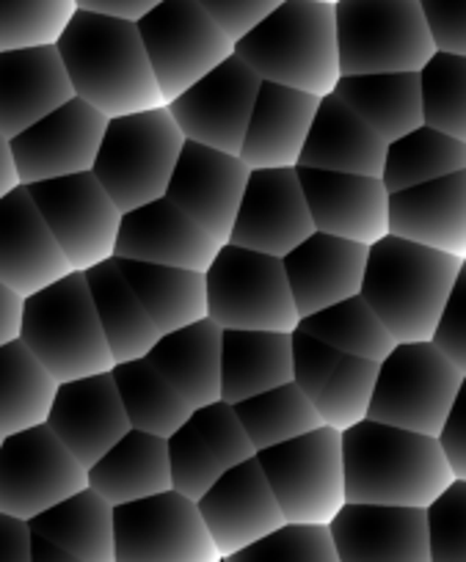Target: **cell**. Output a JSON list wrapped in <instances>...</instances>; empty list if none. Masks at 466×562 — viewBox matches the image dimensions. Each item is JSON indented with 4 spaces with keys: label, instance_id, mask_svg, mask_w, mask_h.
I'll list each match as a JSON object with an SVG mask.
<instances>
[{
    "label": "cell",
    "instance_id": "cell-1",
    "mask_svg": "<svg viewBox=\"0 0 466 562\" xmlns=\"http://www.w3.org/2000/svg\"><path fill=\"white\" fill-rule=\"evenodd\" d=\"M56 50L75 97L102 116L166 105L135 23L78 9L58 36Z\"/></svg>",
    "mask_w": 466,
    "mask_h": 562
},
{
    "label": "cell",
    "instance_id": "cell-2",
    "mask_svg": "<svg viewBox=\"0 0 466 562\" xmlns=\"http://www.w3.org/2000/svg\"><path fill=\"white\" fill-rule=\"evenodd\" d=\"M345 502L425 510L450 483L436 439L362 419L343 430Z\"/></svg>",
    "mask_w": 466,
    "mask_h": 562
},
{
    "label": "cell",
    "instance_id": "cell-3",
    "mask_svg": "<svg viewBox=\"0 0 466 562\" xmlns=\"http://www.w3.org/2000/svg\"><path fill=\"white\" fill-rule=\"evenodd\" d=\"M464 268L466 259L387 235L367 248L359 295L398 345L431 342L439 312Z\"/></svg>",
    "mask_w": 466,
    "mask_h": 562
},
{
    "label": "cell",
    "instance_id": "cell-4",
    "mask_svg": "<svg viewBox=\"0 0 466 562\" xmlns=\"http://www.w3.org/2000/svg\"><path fill=\"white\" fill-rule=\"evenodd\" d=\"M235 56L265 83L312 97L332 94L340 80L334 7L321 0H281L235 42Z\"/></svg>",
    "mask_w": 466,
    "mask_h": 562
},
{
    "label": "cell",
    "instance_id": "cell-5",
    "mask_svg": "<svg viewBox=\"0 0 466 562\" xmlns=\"http://www.w3.org/2000/svg\"><path fill=\"white\" fill-rule=\"evenodd\" d=\"M20 342L56 383L113 370L106 334L78 270L23 299Z\"/></svg>",
    "mask_w": 466,
    "mask_h": 562
},
{
    "label": "cell",
    "instance_id": "cell-6",
    "mask_svg": "<svg viewBox=\"0 0 466 562\" xmlns=\"http://www.w3.org/2000/svg\"><path fill=\"white\" fill-rule=\"evenodd\" d=\"M186 135L169 108L108 119L91 175L122 213L166 196Z\"/></svg>",
    "mask_w": 466,
    "mask_h": 562
},
{
    "label": "cell",
    "instance_id": "cell-7",
    "mask_svg": "<svg viewBox=\"0 0 466 562\" xmlns=\"http://www.w3.org/2000/svg\"><path fill=\"white\" fill-rule=\"evenodd\" d=\"M208 317L221 331H281L298 328L285 265L270 254L224 243L204 270Z\"/></svg>",
    "mask_w": 466,
    "mask_h": 562
},
{
    "label": "cell",
    "instance_id": "cell-8",
    "mask_svg": "<svg viewBox=\"0 0 466 562\" xmlns=\"http://www.w3.org/2000/svg\"><path fill=\"white\" fill-rule=\"evenodd\" d=\"M334 34L340 78L420 72L436 53L417 0H337Z\"/></svg>",
    "mask_w": 466,
    "mask_h": 562
},
{
    "label": "cell",
    "instance_id": "cell-9",
    "mask_svg": "<svg viewBox=\"0 0 466 562\" xmlns=\"http://www.w3.org/2000/svg\"><path fill=\"white\" fill-rule=\"evenodd\" d=\"M466 370L444 359L431 342H400L378 361L367 419L436 439Z\"/></svg>",
    "mask_w": 466,
    "mask_h": 562
},
{
    "label": "cell",
    "instance_id": "cell-10",
    "mask_svg": "<svg viewBox=\"0 0 466 562\" xmlns=\"http://www.w3.org/2000/svg\"><path fill=\"white\" fill-rule=\"evenodd\" d=\"M257 463L274 491L287 524L329 527L345 505L343 434L318 430L257 452Z\"/></svg>",
    "mask_w": 466,
    "mask_h": 562
},
{
    "label": "cell",
    "instance_id": "cell-11",
    "mask_svg": "<svg viewBox=\"0 0 466 562\" xmlns=\"http://www.w3.org/2000/svg\"><path fill=\"white\" fill-rule=\"evenodd\" d=\"M135 29L166 105L235 53V42L197 0H160Z\"/></svg>",
    "mask_w": 466,
    "mask_h": 562
},
{
    "label": "cell",
    "instance_id": "cell-12",
    "mask_svg": "<svg viewBox=\"0 0 466 562\" xmlns=\"http://www.w3.org/2000/svg\"><path fill=\"white\" fill-rule=\"evenodd\" d=\"M197 502L177 491L113 507V562H221Z\"/></svg>",
    "mask_w": 466,
    "mask_h": 562
},
{
    "label": "cell",
    "instance_id": "cell-13",
    "mask_svg": "<svg viewBox=\"0 0 466 562\" xmlns=\"http://www.w3.org/2000/svg\"><path fill=\"white\" fill-rule=\"evenodd\" d=\"M84 488H89L86 469L69 456L47 425L3 436L0 516L31 521Z\"/></svg>",
    "mask_w": 466,
    "mask_h": 562
},
{
    "label": "cell",
    "instance_id": "cell-14",
    "mask_svg": "<svg viewBox=\"0 0 466 562\" xmlns=\"http://www.w3.org/2000/svg\"><path fill=\"white\" fill-rule=\"evenodd\" d=\"M25 188L53 240L67 257L69 268L84 273L106 259H113L122 210L111 202L91 171L34 182Z\"/></svg>",
    "mask_w": 466,
    "mask_h": 562
},
{
    "label": "cell",
    "instance_id": "cell-15",
    "mask_svg": "<svg viewBox=\"0 0 466 562\" xmlns=\"http://www.w3.org/2000/svg\"><path fill=\"white\" fill-rule=\"evenodd\" d=\"M259 83V75L232 53L166 108L186 140L241 158Z\"/></svg>",
    "mask_w": 466,
    "mask_h": 562
},
{
    "label": "cell",
    "instance_id": "cell-16",
    "mask_svg": "<svg viewBox=\"0 0 466 562\" xmlns=\"http://www.w3.org/2000/svg\"><path fill=\"white\" fill-rule=\"evenodd\" d=\"M106 127L108 116L80 97H73L29 130L9 138L20 186L91 171Z\"/></svg>",
    "mask_w": 466,
    "mask_h": 562
},
{
    "label": "cell",
    "instance_id": "cell-17",
    "mask_svg": "<svg viewBox=\"0 0 466 562\" xmlns=\"http://www.w3.org/2000/svg\"><path fill=\"white\" fill-rule=\"evenodd\" d=\"M378 364L340 353L303 331H292V383L326 428L348 430L367 419Z\"/></svg>",
    "mask_w": 466,
    "mask_h": 562
},
{
    "label": "cell",
    "instance_id": "cell-18",
    "mask_svg": "<svg viewBox=\"0 0 466 562\" xmlns=\"http://www.w3.org/2000/svg\"><path fill=\"white\" fill-rule=\"evenodd\" d=\"M171 467V491L197 502L230 469L254 458L235 411L226 403L193 408L191 416L166 439Z\"/></svg>",
    "mask_w": 466,
    "mask_h": 562
},
{
    "label": "cell",
    "instance_id": "cell-19",
    "mask_svg": "<svg viewBox=\"0 0 466 562\" xmlns=\"http://www.w3.org/2000/svg\"><path fill=\"white\" fill-rule=\"evenodd\" d=\"M315 232L298 169H252L226 243L285 257Z\"/></svg>",
    "mask_w": 466,
    "mask_h": 562
},
{
    "label": "cell",
    "instance_id": "cell-20",
    "mask_svg": "<svg viewBox=\"0 0 466 562\" xmlns=\"http://www.w3.org/2000/svg\"><path fill=\"white\" fill-rule=\"evenodd\" d=\"M248 171L252 169L237 155L186 140L166 188V199L210 237L226 243L246 191Z\"/></svg>",
    "mask_w": 466,
    "mask_h": 562
},
{
    "label": "cell",
    "instance_id": "cell-21",
    "mask_svg": "<svg viewBox=\"0 0 466 562\" xmlns=\"http://www.w3.org/2000/svg\"><path fill=\"white\" fill-rule=\"evenodd\" d=\"M197 510L221 557L235 554L287 524L257 458L215 480L197 499Z\"/></svg>",
    "mask_w": 466,
    "mask_h": 562
},
{
    "label": "cell",
    "instance_id": "cell-22",
    "mask_svg": "<svg viewBox=\"0 0 466 562\" xmlns=\"http://www.w3.org/2000/svg\"><path fill=\"white\" fill-rule=\"evenodd\" d=\"M315 232L370 248L389 235V191L381 177L298 169Z\"/></svg>",
    "mask_w": 466,
    "mask_h": 562
},
{
    "label": "cell",
    "instance_id": "cell-23",
    "mask_svg": "<svg viewBox=\"0 0 466 562\" xmlns=\"http://www.w3.org/2000/svg\"><path fill=\"white\" fill-rule=\"evenodd\" d=\"M45 425L84 469L95 467L130 430L111 372L58 383Z\"/></svg>",
    "mask_w": 466,
    "mask_h": 562
},
{
    "label": "cell",
    "instance_id": "cell-24",
    "mask_svg": "<svg viewBox=\"0 0 466 562\" xmlns=\"http://www.w3.org/2000/svg\"><path fill=\"white\" fill-rule=\"evenodd\" d=\"M221 246L224 243L210 237L180 207L160 196L122 213L113 257L204 273Z\"/></svg>",
    "mask_w": 466,
    "mask_h": 562
},
{
    "label": "cell",
    "instance_id": "cell-25",
    "mask_svg": "<svg viewBox=\"0 0 466 562\" xmlns=\"http://www.w3.org/2000/svg\"><path fill=\"white\" fill-rule=\"evenodd\" d=\"M329 535L337 562H431L420 507L345 502Z\"/></svg>",
    "mask_w": 466,
    "mask_h": 562
},
{
    "label": "cell",
    "instance_id": "cell-26",
    "mask_svg": "<svg viewBox=\"0 0 466 562\" xmlns=\"http://www.w3.org/2000/svg\"><path fill=\"white\" fill-rule=\"evenodd\" d=\"M67 273L73 268L42 221L29 188H14L0 199V284L29 299Z\"/></svg>",
    "mask_w": 466,
    "mask_h": 562
},
{
    "label": "cell",
    "instance_id": "cell-27",
    "mask_svg": "<svg viewBox=\"0 0 466 562\" xmlns=\"http://www.w3.org/2000/svg\"><path fill=\"white\" fill-rule=\"evenodd\" d=\"M367 246L312 232L281 257L298 321L354 299L365 279Z\"/></svg>",
    "mask_w": 466,
    "mask_h": 562
},
{
    "label": "cell",
    "instance_id": "cell-28",
    "mask_svg": "<svg viewBox=\"0 0 466 562\" xmlns=\"http://www.w3.org/2000/svg\"><path fill=\"white\" fill-rule=\"evenodd\" d=\"M389 235L466 259V171L389 193Z\"/></svg>",
    "mask_w": 466,
    "mask_h": 562
},
{
    "label": "cell",
    "instance_id": "cell-29",
    "mask_svg": "<svg viewBox=\"0 0 466 562\" xmlns=\"http://www.w3.org/2000/svg\"><path fill=\"white\" fill-rule=\"evenodd\" d=\"M56 45L0 50V135L14 138L73 100Z\"/></svg>",
    "mask_w": 466,
    "mask_h": 562
},
{
    "label": "cell",
    "instance_id": "cell-30",
    "mask_svg": "<svg viewBox=\"0 0 466 562\" xmlns=\"http://www.w3.org/2000/svg\"><path fill=\"white\" fill-rule=\"evenodd\" d=\"M318 102L321 97L263 80L243 138V164L248 169H298Z\"/></svg>",
    "mask_w": 466,
    "mask_h": 562
},
{
    "label": "cell",
    "instance_id": "cell-31",
    "mask_svg": "<svg viewBox=\"0 0 466 562\" xmlns=\"http://www.w3.org/2000/svg\"><path fill=\"white\" fill-rule=\"evenodd\" d=\"M387 140L378 138L340 97L326 94L309 124L298 169L381 177Z\"/></svg>",
    "mask_w": 466,
    "mask_h": 562
},
{
    "label": "cell",
    "instance_id": "cell-32",
    "mask_svg": "<svg viewBox=\"0 0 466 562\" xmlns=\"http://www.w3.org/2000/svg\"><path fill=\"white\" fill-rule=\"evenodd\" d=\"M86 480L111 507L171 491L166 439L130 428L95 467L86 469Z\"/></svg>",
    "mask_w": 466,
    "mask_h": 562
},
{
    "label": "cell",
    "instance_id": "cell-33",
    "mask_svg": "<svg viewBox=\"0 0 466 562\" xmlns=\"http://www.w3.org/2000/svg\"><path fill=\"white\" fill-rule=\"evenodd\" d=\"M144 359L193 408L221 400V328L210 317L160 334Z\"/></svg>",
    "mask_w": 466,
    "mask_h": 562
},
{
    "label": "cell",
    "instance_id": "cell-34",
    "mask_svg": "<svg viewBox=\"0 0 466 562\" xmlns=\"http://www.w3.org/2000/svg\"><path fill=\"white\" fill-rule=\"evenodd\" d=\"M292 381V334L221 331V403L235 405Z\"/></svg>",
    "mask_w": 466,
    "mask_h": 562
},
{
    "label": "cell",
    "instance_id": "cell-35",
    "mask_svg": "<svg viewBox=\"0 0 466 562\" xmlns=\"http://www.w3.org/2000/svg\"><path fill=\"white\" fill-rule=\"evenodd\" d=\"M86 288H89L91 304H95L97 321L106 334L108 350L113 356V364L130 359H144L158 342V328L149 321L141 301L135 299L133 288L127 284L124 273L119 270L116 259L95 265L84 270Z\"/></svg>",
    "mask_w": 466,
    "mask_h": 562
},
{
    "label": "cell",
    "instance_id": "cell-36",
    "mask_svg": "<svg viewBox=\"0 0 466 562\" xmlns=\"http://www.w3.org/2000/svg\"><path fill=\"white\" fill-rule=\"evenodd\" d=\"M332 94L340 97L387 144L422 127L417 72L343 75Z\"/></svg>",
    "mask_w": 466,
    "mask_h": 562
},
{
    "label": "cell",
    "instance_id": "cell-37",
    "mask_svg": "<svg viewBox=\"0 0 466 562\" xmlns=\"http://www.w3.org/2000/svg\"><path fill=\"white\" fill-rule=\"evenodd\" d=\"M116 265L158 334L177 331L208 317L204 273L199 270L133 262V259H116Z\"/></svg>",
    "mask_w": 466,
    "mask_h": 562
},
{
    "label": "cell",
    "instance_id": "cell-38",
    "mask_svg": "<svg viewBox=\"0 0 466 562\" xmlns=\"http://www.w3.org/2000/svg\"><path fill=\"white\" fill-rule=\"evenodd\" d=\"M29 527L78 560L113 562V507L91 488L40 513Z\"/></svg>",
    "mask_w": 466,
    "mask_h": 562
},
{
    "label": "cell",
    "instance_id": "cell-39",
    "mask_svg": "<svg viewBox=\"0 0 466 562\" xmlns=\"http://www.w3.org/2000/svg\"><path fill=\"white\" fill-rule=\"evenodd\" d=\"M111 378L133 430L169 439L191 416L193 405L146 359L119 361Z\"/></svg>",
    "mask_w": 466,
    "mask_h": 562
},
{
    "label": "cell",
    "instance_id": "cell-40",
    "mask_svg": "<svg viewBox=\"0 0 466 562\" xmlns=\"http://www.w3.org/2000/svg\"><path fill=\"white\" fill-rule=\"evenodd\" d=\"M58 383L20 339L0 345V434L45 425Z\"/></svg>",
    "mask_w": 466,
    "mask_h": 562
},
{
    "label": "cell",
    "instance_id": "cell-41",
    "mask_svg": "<svg viewBox=\"0 0 466 562\" xmlns=\"http://www.w3.org/2000/svg\"><path fill=\"white\" fill-rule=\"evenodd\" d=\"M466 171V140L450 138L431 127H417L400 138L389 140L384 155L381 182L389 193L442 180Z\"/></svg>",
    "mask_w": 466,
    "mask_h": 562
},
{
    "label": "cell",
    "instance_id": "cell-42",
    "mask_svg": "<svg viewBox=\"0 0 466 562\" xmlns=\"http://www.w3.org/2000/svg\"><path fill=\"white\" fill-rule=\"evenodd\" d=\"M243 434L252 441L254 452H263L268 447L285 445V441L298 439V436L318 430L323 425L315 408L309 405L301 389L296 383H281L270 392L254 394V397L241 400L232 405Z\"/></svg>",
    "mask_w": 466,
    "mask_h": 562
},
{
    "label": "cell",
    "instance_id": "cell-43",
    "mask_svg": "<svg viewBox=\"0 0 466 562\" xmlns=\"http://www.w3.org/2000/svg\"><path fill=\"white\" fill-rule=\"evenodd\" d=\"M298 331L315 337L318 342L329 345L340 353L376 361V364L387 359L389 350L398 345L362 295L340 301V304L315 312V315L301 317Z\"/></svg>",
    "mask_w": 466,
    "mask_h": 562
},
{
    "label": "cell",
    "instance_id": "cell-44",
    "mask_svg": "<svg viewBox=\"0 0 466 562\" xmlns=\"http://www.w3.org/2000/svg\"><path fill=\"white\" fill-rule=\"evenodd\" d=\"M422 124L466 140V56L433 53L420 69Z\"/></svg>",
    "mask_w": 466,
    "mask_h": 562
},
{
    "label": "cell",
    "instance_id": "cell-45",
    "mask_svg": "<svg viewBox=\"0 0 466 562\" xmlns=\"http://www.w3.org/2000/svg\"><path fill=\"white\" fill-rule=\"evenodd\" d=\"M75 12V0H0V50L56 45Z\"/></svg>",
    "mask_w": 466,
    "mask_h": 562
},
{
    "label": "cell",
    "instance_id": "cell-46",
    "mask_svg": "<svg viewBox=\"0 0 466 562\" xmlns=\"http://www.w3.org/2000/svg\"><path fill=\"white\" fill-rule=\"evenodd\" d=\"M221 562H337L329 527L285 524Z\"/></svg>",
    "mask_w": 466,
    "mask_h": 562
},
{
    "label": "cell",
    "instance_id": "cell-47",
    "mask_svg": "<svg viewBox=\"0 0 466 562\" xmlns=\"http://www.w3.org/2000/svg\"><path fill=\"white\" fill-rule=\"evenodd\" d=\"M431 562H466V480H453L425 507Z\"/></svg>",
    "mask_w": 466,
    "mask_h": 562
},
{
    "label": "cell",
    "instance_id": "cell-48",
    "mask_svg": "<svg viewBox=\"0 0 466 562\" xmlns=\"http://www.w3.org/2000/svg\"><path fill=\"white\" fill-rule=\"evenodd\" d=\"M431 345L458 370H466V268L458 273L442 312H439Z\"/></svg>",
    "mask_w": 466,
    "mask_h": 562
},
{
    "label": "cell",
    "instance_id": "cell-49",
    "mask_svg": "<svg viewBox=\"0 0 466 562\" xmlns=\"http://www.w3.org/2000/svg\"><path fill=\"white\" fill-rule=\"evenodd\" d=\"M436 53L466 56V0H417Z\"/></svg>",
    "mask_w": 466,
    "mask_h": 562
},
{
    "label": "cell",
    "instance_id": "cell-50",
    "mask_svg": "<svg viewBox=\"0 0 466 562\" xmlns=\"http://www.w3.org/2000/svg\"><path fill=\"white\" fill-rule=\"evenodd\" d=\"M199 7L213 18V23L237 42L246 36L259 20L268 18L281 0H197Z\"/></svg>",
    "mask_w": 466,
    "mask_h": 562
},
{
    "label": "cell",
    "instance_id": "cell-51",
    "mask_svg": "<svg viewBox=\"0 0 466 562\" xmlns=\"http://www.w3.org/2000/svg\"><path fill=\"white\" fill-rule=\"evenodd\" d=\"M436 445L447 461L450 472L455 480H466V383L455 394L442 428L436 434Z\"/></svg>",
    "mask_w": 466,
    "mask_h": 562
},
{
    "label": "cell",
    "instance_id": "cell-52",
    "mask_svg": "<svg viewBox=\"0 0 466 562\" xmlns=\"http://www.w3.org/2000/svg\"><path fill=\"white\" fill-rule=\"evenodd\" d=\"M0 562H31L29 521L0 516Z\"/></svg>",
    "mask_w": 466,
    "mask_h": 562
},
{
    "label": "cell",
    "instance_id": "cell-53",
    "mask_svg": "<svg viewBox=\"0 0 466 562\" xmlns=\"http://www.w3.org/2000/svg\"><path fill=\"white\" fill-rule=\"evenodd\" d=\"M158 3L160 0H75V7H78L80 12L127 20V23H138V20L158 7Z\"/></svg>",
    "mask_w": 466,
    "mask_h": 562
},
{
    "label": "cell",
    "instance_id": "cell-54",
    "mask_svg": "<svg viewBox=\"0 0 466 562\" xmlns=\"http://www.w3.org/2000/svg\"><path fill=\"white\" fill-rule=\"evenodd\" d=\"M20 321H23V299L7 284H0V345L20 339Z\"/></svg>",
    "mask_w": 466,
    "mask_h": 562
},
{
    "label": "cell",
    "instance_id": "cell-55",
    "mask_svg": "<svg viewBox=\"0 0 466 562\" xmlns=\"http://www.w3.org/2000/svg\"><path fill=\"white\" fill-rule=\"evenodd\" d=\"M31 562H84V560H78L75 554L64 551L62 546L51 543V540L42 538V535L31 532Z\"/></svg>",
    "mask_w": 466,
    "mask_h": 562
},
{
    "label": "cell",
    "instance_id": "cell-56",
    "mask_svg": "<svg viewBox=\"0 0 466 562\" xmlns=\"http://www.w3.org/2000/svg\"><path fill=\"white\" fill-rule=\"evenodd\" d=\"M14 188H20V177L18 169H14V158H12V147H9V138L0 135V199L12 193Z\"/></svg>",
    "mask_w": 466,
    "mask_h": 562
},
{
    "label": "cell",
    "instance_id": "cell-57",
    "mask_svg": "<svg viewBox=\"0 0 466 562\" xmlns=\"http://www.w3.org/2000/svg\"><path fill=\"white\" fill-rule=\"evenodd\" d=\"M321 3H332V7H334V3H337V0H321Z\"/></svg>",
    "mask_w": 466,
    "mask_h": 562
},
{
    "label": "cell",
    "instance_id": "cell-58",
    "mask_svg": "<svg viewBox=\"0 0 466 562\" xmlns=\"http://www.w3.org/2000/svg\"><path fill=\"white\" fill-rule=\"evenodd\" d=\"M0 445H3V434H0Z\"/></svg>",
    "mask_w": 466,
    "mask_h": 562
}]
</instances>
